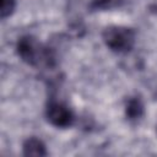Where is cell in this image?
<instances>
[{
  "instance_id": "obj_1",
  "label": "cell",
  "mask_w": 157,
  "mask_h": 157,
  "mask_svg": "<svg viewBox=\"0 0 157 157\" xmlns=\"http://www.w3.org/2000/svg\"><path fill=\"white\" fill-rule=\"evenodd\" d=\"M17 55L27 65L33 67L53 69L56 65V56L52 48L42 44L32 36L18 38L16 44Z\"/></svg>"
},
{
  "instance_id": "obj_2",
  "label": "cell",
  "mask_w": 157,
  "mask_h": 157,
  "mask_svg": "<svg viewBox=\"0 0 157 157\" xmlns=\"http://www.w3.org/2000/svg\"><path fill=\"white\" fill-rule=\"evenodd\" d=\"M102 39L112 52L123 54L130 52L134 48L136 34L131 27L114 25L104 28Z\"/></svg>"
},
{
  "instance_id": "obj_3",
  "label": "cell",
  "mask_w": 157,
  "mask_h": 157,
  "mask_svg": "<svg viewBox=\"0 0 157 157\" xmlns=\"http://www.w3.org/2000/svg\"><path fill=\"white\" fill-rule=\"evenodd\" d=\"M45 117L48 121L55 128H69L75 121V115L72 110L61 101L58 99H49L47 108H45Z\"/></svg>"
},
{
  "instance_id": "obj_4",
  "label": "cell",
  "mask_w": 157,
  "mask_h": 157,
  "mask_svg": "<svg viewBox=\"0 0 157 157\" xmlns=\"http://www.w3.org/2000/svg\"><path fill=\"white\" fill-rule=\"evenodd\" d=\"M145 114V105L140 96H132L126 101L125 104V115L126 118L132 121L137 123Z\"/></svg>"
},
{
  "instance_id": "obj_5",
  "label": "cell",
  "mask_w": 157,
  "mask_h": 157,
  "mask_svg": "<svg viewBox=\"0 0 157 157\" xmlns=\"http://www.w3.org/2000/svg\"><path fill=\"white\" fill-rule=\"evenodd\" d=\"M25 156H47L48 151L45 148L44 142L38 137H28L22 146Z\"/></svg>"
},
{
  "instance_id": "obj_6",
  "label": "cell",
  "mask_w": 157,
  "mask_h": 157,
  "mask_svg": "<svg viewBox=\"0 0 157 157\" xmlns=\"http://www.w3.org/2000/svg\"><path fill=\"white\" fill-rule=\"evenodd\" d=\"M125 0H91L90 9L93 11H105L119 7L124 4Z\"/></svg>"
},
{
  "instance_id": "obj_7",
  "label": "cell",
  "mask_w": 157,
  "mask_h": 157,
  "mask_svg": "<svg viewBox=\"0 0 157 157\" xmlns=\"http://www.w3.org/2000/svg\"><path fill=\"white\" fill-rule=\"evenodd\" d=\"M15 6H16V0H1V6H0L1 18H6L11 16L15 10Z\"/></svg>"
}]
</instances>
